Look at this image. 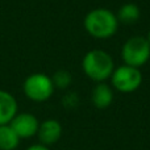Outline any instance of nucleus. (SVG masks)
I'll return each mask as SVG.
<instances>
[{
	"label": "nucleus",
	"instance_id": "f257e3e1",
	"mask_svg": "<svg viewBox=\"0 0 150 150\" xmlns=\"http://www.w3.org/2000/svg\"><path fill=\"white\" fill-rule=\"evenodd\" d=\"M119 20L116 15L105 8H96L86 15L84 29L95 38H109L117 32Z\"/></svg>",
	"mask_w": 150,
	"mask_h": 150
},
{
	"label": "nucleus",
	"instance_id": "f03ea898",
	"mask_svg": "<svg viewBox=\"0 0 150 150\" xmlns=\"http://www.w3.org/2000/svg\"><path fill=\"white\" fill-rule=\"evenodd\" d=\"M82 67L84 74L95 82H104L111 78L115 70L113 59L107 52L100 49H93L84 55L82 61Z\"/></svg>",
	"mask_w": 150,
	"mask_h": 150
},
{
	"label": "nucleus",
	"instance_id": "7ed1b4c3",
	"mask_svg": "<svg viewBox=\"0 0 150 150\" xmlns=\"http://www.w3.org/2000/svg\"><path fill=\"white\" fill-rule=\"evenodd\" d=\"M54 84L50 76L42 73H36L29 75L23 84L24 93L32 101L42 103L52 98L54 93Z\"/></svg>",
	"mask_w": 150,
	"mask_h": 150
},
{
	"label": "nucleus",
	"instance_id": "20e7f679",
	"mask_svg": "<svg viewBox=\"0 0 150 150\" xmlns=\"http://www.w3.org/2000/svg\"><path fill=\"white\" fill-rule=\"evenodd\" d=\"M121 57L125 65L132 67H141L150 58V45L146 37L134 36L127 40L121 50Z\"/></svg>",
	"mask_w": 150,
	"mask_h": 150
},
{
	"label": "nucleus",
	"instance_id": "39448f33",
	"mask_svg": "<svg viewBox=\"0 0 150 150\" xmlns=\"http://www.w3.org/2000/svg\"><path fill=\"white\" fill-rule=\"evenodd\" d=\"M112 86L122 93H129L136 91L142 83V74L137 67L122 65L115 69L111 75Z\"/></svg>",
	"mask_w": 150,
	"mask_h": 150
},
{
	"label": "nucleus",
	"instance_id": "423d86ee",
	"mask_svg": "<svg viewBox=\"0 0 150 150\" xmlns=\"http://www.w3.org/2000/svg\"><path fill=\"white\" fill-rule=\"evenodd\" d=\"M9 125L21 140V138H30L36 136L40 128V121L34 115L23 112V113L16 115L9 122Z\"/></svg>",
	"mask_w": 150,
	"mask_h": 150
},
{
	"label": "nucleus",
	"instance_id": "0eeeda50",
	"mask_svg": "<svg viewBox=\"0 0 150 150\" xmlns=\"http://www.w3.org/2000/svg\"><path fill=\"white\" fill-rule=\"evenodd\" d=\"M37 136H38L40 144H42V145H54L55 142L59 141L61 136H62V125L59 124V121L54 119L45 120V121L40 122Z\"/></svg>",
	"mask_w": 150,
	"mask_h": 150
},
{
	"label": "nucleus",
	"instance_id": "6e6552de",
	"mask_svg": "<svg viewBox=\"0 0 150 150\" xmlns=\"http://www.w3.org/2000/svg\"><path fill=\"white\" fill-rule=\"evenodd\" d=\"M17 101L8 91L0 90V125H7L13 120L17 112Z\"/></svg>",
	"mask_w": 150,
	"mask_h": 150
},
{
	"label": "nucleus",
	"instance_id": "1a4fd4ad",
	"mask_svg": "<svg viewBox=\"0 0 150 150\" xmlns=\"http://www.w3.org/2000/svg\"><path fill=\"white\" fill-rule=\"evenodd\" d=\"M92 103L96 108L99 109H105L109 107L113 101V92H112L111 87L105 83H98L92 90Z\"/></svg>",
	"mask_w": 150,
	"mask_h": 150
},
{
	"label": "nucleus",
	"instance_id": "9d476101",
	"mask_svg": "<svg viewBox=\"0 0 150 150\" xmlns=\"http://www.w3.org/2000/svg\"><path fill=\"white\" fill-rule=\"evenodd\" d=\"M20 144V137L9 124L0 125V150H15Z\"/></svg>",
	"mask_w": 150,
	"mask_h": 150
},
{
	"label": "nucleus",
	"instance_id": "9b49d317",
	"mask_svg": "<svg viewBox=\"0 0 150 150\" xmlns=\"http://www.w3.org/2000/svg\"><path fill=\"white\" fill-rule=\"evenodd\" d=\"M140 8L134 3H127V4L121 5L117 12L116 17L119 20V23L122 24H134L136 21L140 18Z\"/></svg>",
	"mask_w": 150,
	"mask_h": 150
},
{
	"label": "nucleus",
	"instance_id": "f8f14e48",
	"mask_svg": "<svg viewBox=\"0 0 150 150\" xmlns=\"http://www.w3.org/2000/svg\"><path fill=\"white\" fill-rule=\"evenodd\" d=\"M52 80H53L54 87H57V88H67L71 84L73 78H71V74L69 73V71L59 70V71H57V73L53 75Z\"/></svg>",
	"mask_w": 150,
	"mask_h": 150
},
{
	"label": "nucleus",
	"instance_id": "ddd939ff",
	"mask_svg": "<svg viewBox=\"0 0 150 150\" xmlns=\"http://www.w3.org/2000/svg\"><path fill=\"white\" fill-rule=\"evenodd\" d=\"M25 150H49V146H45V145H42V144H36V145L29 146V148Z\"/></svg>",
	"mask_w": 150,
	"mask_h": 150
},
{
	"label": "nucleus",
	"instance_id": "4468645a",
	"mask_svg": "<svg viewBox=\"0 0 150 150\" xmlns=\"http://www.w3.org/2000/svg\"><path fill=\"white\" fill-rule=\"evenodd\" d=\"M146 40H148V42H149V45H150V30H149L148 36H146Z\"/></svg>",
	"mask_w": 150,
	"mask_h": 150
}]
</instances>
